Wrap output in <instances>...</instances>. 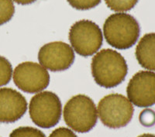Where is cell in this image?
<instances>
[{"mask_svg": "<svg viewBox=\"0 0 155 137\" xmlns=\"http://www.w3.org/2000/svg\"><path fill=\"white\" fill-rule=\"evenodd\" d=\"M71 6L78 10H88L95 8L102 0H67Z\"/></svg>", "mask_w": 155, "mask_h": 137, "instance_id": "16", "label": "cell"}, {"mask_svg": "<svg viewBox=\"0 0 155 137\" xmlns=\"http://www.w3.org/2000/svg\"><path fill=\"white\" fill-rule=\"evenodd\" d=\"M140 34L139 23L125 12L112 14L103 25V34L108 44L117 50H127L137 43Z\"/></svg>", "mask_w": 155, "mask_h": 137, "instance_id": "2", "label": "cell"}, {"mask_svg": "<svg viewBox=\"0 0 155 137\" xmlns=\"http://www.w3.org/2000/svg\"><path fill=\"white\" fill-rule=\"evenodd\" d=\"M27 110V102L20 92L10 88H0V122H15Z\"/></svg>", "mask_w": 155, "mask_h": 137, "instance_id": "10", "label": "cell"}, {"mask_svg": "<svg viewBox=\"0 0 155 137\" xmlns=\"http://www.w3.org/2000/svg\"><path fill=\"white\" fill-rule=\"evenodd\" d=\"M14 84L26 93H39L49 85L50 75L48 70L40 64L23 62L12 73Z\"/></svg>", "mask_w": 155, "mask_h": 137, "instance_id": "7", "label": "cell"}, {"mask_svg": "<svg viewBox=\"0 0 155 137\" xmlns=\"http://www.w3.org/2000/svg\"><path fill=\"white\" fill-rule=\"evenodd\" d=\"M9 137H46V135L42 131L34 127L22 126L13 130Z\"/></svg>", "mask_w": 155, "mask_h": 137, "instance_id": "15", "label": "cell"}, {"mask_svg": "<svg viewBox=\"0 0 155 137\" xmlns=\"http://www.w3.org/2000/svg\"><path fill=\"white\" fill-rule=\"evenodd\" d=\"M12 1H14L15 2L20 4V5H29V4L36 2L37 0H12Z\"/></svg>", "mask_w": 155, "mask_h": 137, "instance_id": "19", "label": "cell"}, {"mask_svg": "<svg viewBox=\"0 0 155 137\" xmlns=\"http://www.w3.org/2000/svg\"><path fill=\"white\" fill-rule=\"evenodd\" d=\"M69 41L78 54L90 57L95 54L101 48L103 35L96 23L88 19H81L70 28Z\"/></svg>", "mask_w": 155, "mask_h": 137, "instance_id": "6", "label": "cell"}, {"mask_svg": "<svg viewBox=\"0 0 155 137\" xmlns=\"http://www.w3.org/2000/svg\"><path fill=\"white\" fill-rule=\"evenodd\" d=\"M135 55L141 67L155 71V33L145 34L140 39L136 47Z\"/></svg>", "mask_w": 155, "mask_h": 137, "instance_id": "11", "label": "cell"}, {"mask_svg": "<svg viewBox=\"0 0 155 137\" xmlns=\"http://www.w3.org/2000/svg\"><path fill=\"white\" fill-rule=\"evenodd\" d=\"M138 1L139 0H105L109 9L118 12L130 11L137 5Z\"/></svg>", "mask_w": 155, "mask_h": 137, "instance_id": "12", "label": "cell"}, {"mask_svg": "<svg viewBox=\"0 0 155 137\" xmlns=\"http://www.w3.org/2000/svg\"><path fill=\"white\" fill-rule=\"evenodd\" d=\"M97 111L103 125L110 129H120L131 121L134 108L124 95L110 94L99 101Z\"/></svg>", "mask_w": 155, "mask_h": 137, "instance_id": "4", "label": "cell"}, {"mask_svg": "<svg viewBox=\"0 0 155 137\" xmlns=\"http://www.w3.org/2000/svg\"><path fill=\"white\" fill-rule=\"evenodd\" d=\"M49 137H78L77 135L70 129L60 127L51 132Z\"/></svg>", "mask_w": 155, "mask_h": 137, "instance_id": "18", "label": "cell"}, {"mask_svg": "<svg viewBox=\"0 0 155 137\" xmlns=\"http://www.w3.org/2000/svg\"><path fill=\"white\" fill-rule=\"evenodd\" d=\"M12 67L8 59L0 56V87L6 85L12 77Z\"/></svg>", "mask_w": 155, "mask_h": 137, "instance_id": "14", "label": "cell"}, {"mask_svg": "<svg viewBox=\"0 0 155 137\" xmlns=\"http://www.w3.org/2000/svg\"><path fill=\"white\" fill-rule=\"evenodd\" d=\"M138 137H155V135H153V134H150V133H145V134H142V135H139Z\"/></svg>", "mask_w": 155, "mask_h": 137, "instance_id": "20", "label": "cell"}, {"mask_svg": "<svg viewBox=\"0 0 155 137\" xmlns=\"http://www.w3.org/2000/svg\"><path fill=\"white\" fill-rule=\"evenodd\" d=\"M127 99L135 106L147 108L155 105V72L140 70L130 80Z\"/></svg>", "mask_w": 155, "mask_h": 137, "instance_id": "8", "label": "cell"}, {"mask_svg": "<svg viewBox=\"0 0 155 137\" xmlns=\"http://www.w3.org/2000/svg\"><path fill=\"white\" fill-rule=\"evenodd\" d=\"M139 121L144 127H152L155 126V111L151 109H146L140 113Z\"/></svg>", "mask_w": 155, "mask_h": 137, "instance_id": "17", "label": "cell"}, {"mask_svg": "<svg viewBox=\"0 0 155 137\" xmlns=\"http://www.w3.org/2000/svg\"><path fill=\"white\" fill-rule=\"evenodd\" d=\"M62 106L59 97L51 91H41L31 99L29 113L33 122L43 129H50L59 122Z\"/></svg>", "mask_w": 155, "mask_h": 137, "instance_id": "5", "label": "cell"}, {"mask_svg": "<svg viewBox=\"0 0 155 137\" xmlns=\"http://www.w3.org/2000/svg\"><path fill=\"white\" fill-rule=\"evenodd\" d=\"M92 74L95 83L105 88L118 86L125 80L128 65L125 58L118 51L104 49L92 57Z\"/></svg>", "mask_w": 155, "mask_h": 137, "instance_id": "1", "label": "cell"}, {"mask_svg": "<svg viewBox=\"0 0 155 137\" xmlns=\"http://www.w3.org/2000/svg\"><path fill=\"white\" fill-rule=\"evenodd\" d=\"M64 119L71 130L85 133L95 127L98 120L96 106L90 97L77 95L68 101L64 108Z\"/></svg>", "mask_w": 155, "mask_h": 137, "instance_id": "3", "label": "cell"}, {"mask_svg": "<svg viewBox=\"0 0 155 137\" xmlns=\"http://www.w3.org/2000/svg\"><path fill=\"white\" fill-rule=\"evenodd\" d=\"M74 52L69 44L55 41L44 44L38 53L40 64L51 71H63L73 64Z\"/></svg>", "mask_w": 155, "mask_h": 137, "instance_id": "9", "label": "cell"}, {"mask_svg": "<svg viewBox=\"0 0 155 137\" xmlns=\"http://www.w3.org/2000/svg\"><path fill=\"white\" fill-rule=\"evenodd\" d=\"M15 13L12 0H0V26L8 23Z\"/></svg>", "mask_w": 155, "mask_h": 137, "instance_id": "13", "label": "cell"}]
</instances>
